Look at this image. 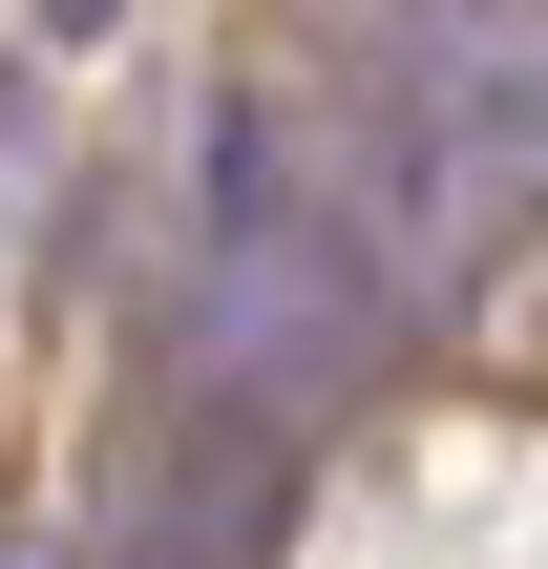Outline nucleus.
<instances>
[{
	"label": "nucleus",
	"instance_id": "nucleus-1",
	"mask_svg": "<svg viewBox=\"0 0 548 569\" xmlns=\"http://www.w3.org/2000/svg\"><path fill=\"white\" fill-rule=\"evenodd\" d=\"M548 211V42L528 21H444V63L380 106V148H359V232H380V274H486L507 232Z\"/></svg>",
	"mask_w": 548,
	"mask_h": 569
},
{
	"label": "nucleus",
	"instance_id": "nucleus-2",
	"mask_svg": "<svg viewBox=\"0 0 548 569\" xmlns=\"http://www.w3.org/2000/svg\"><path fill=\"white\" fill-rule=\"evenodd\" d=\"M211 359H232V401H275V422L359 401V359H380V253H359L338 211H296V148H275L253 106L211 127Z\"/></svg>",
	"mask_w": 548,
	"mask_h": 569
},
{
	"label": "nucleus",
	"instance_id": "nucleus-3",
	"mask_svg": "<svg viewBox=\"0 0 548 569\" xmlns=\"http://www.w3.org/2000/svg\"><path fill=\"white\" fill-rule=\"evenodd\" d=\"M359 21H465V0H359Z\"/></svg>",
	"mask_w": 548,
	"mask_h": 569
},
{
	"label": "nucleus",
	"instance_id": "nucleus-4",
	"mask_svg": "<svg viewBox=\"0 0 548 569\" xmlns=\"http://www.w3.org/2000/svg\"><path fill=\"white\" fill-rule=\"evenodd\" d=\"M42 21H106V0H42Z\"/></svg>",
	"mask_w": 548,
	"mask_h": 569
},
{
	"label": "nucleus",
	"instance_id": "nucleus-5",
	"mask_svg": "<svg viewBox=\"0 0 548 569\" xmlns=\"http://www.w3.org/2000/svg\"><path fill=\"white\" fill-rule=\"evenodd\" d=\"M0 148H21V106H0Z\"/></svg>",
	"mask_w": 548,
	"mask_h": 569
}]
</instances>
